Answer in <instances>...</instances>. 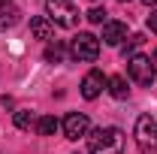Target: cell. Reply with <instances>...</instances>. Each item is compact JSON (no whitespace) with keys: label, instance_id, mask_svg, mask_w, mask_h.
<instances>
[{"label":"cell","instance_id":"cell-4","mask_svg":"<svg viewBox=\"0 0 157 154\" xmlns=\"http://www.w3.org/2000/svg\"><path fill=\"white\" fill-rule=\"evenodd\" d=\"M127 70H130V79H133L136 85H142V88H148V85L154 82V76H157L151 58H145V55H133V58H127Z\"/></svg>","mask_w":157,"mask_h":154},{"label":"cell","instance_id":"cell-1","mask_svg":"<svg viewBox=\"0 0 157 154\" xmlns=\"http://www.w3.org/2000/svg\"><path fill=\"white\" fill-rule=\"evenodd\" d=\"M91 154H124V133L118 127H97L88 133Z\"/></svg>","mask_w":157,"mask_h":154},{"label":"cell","instance_id":"cell-7","mask_svg":"<svg viewBox=\"0 0 157 154\" xmlns=\"http://www.w3.org/2000/svg\"><path fill=\"white\" fill-rule=\"evenodd\" d=\"M106 85H109V79L103 76L100 70H91L88 76L82 79V97H85V100H97V97L103 94Z\"/></svg>","mask_w":157,"mask_h":154},{"label":"cell","instance_id":"cell-18","mask_svg":"<svg viewBox=\"0 0 157 154\" xmlns=\"http://www.w3.org/2000/svg\"><path fill=\"white\" fill-rule=\"evenodd\" d=\"M6 6H9V0H0V9H6Z\"/></svg>","mask_w":157,"mask_h":154},{"label":"cell","instance_id":"cell-3","mask_svg":"<svg viewBox=\"0 0 157 154\" xmlns=\"http://www.w3.org/2000/svg\"><path fill=\"white\" fill-rule=\"evenodd\" d=\"M136 145L142 154H157V118L154 115L136 118Z\"/></svg>","mask_w":157,"mask_h":154},{"label":"cell","instance_id":"cell-9","mask_svg":"<svg viewBox=\"0 0 157 154\" xmlns=\"http://www.w3.org/2000/svg\"><path fill=\"white\" fill-rule=\"evenodd\" d=\"M30 33H33L36 39H42V42H52L55 24L48 21V15H33V18H30Z\"/></svg>","mask_w":157,"mask_h":154},{"label":"cell","instance_id":"cell-6","mask_svg":"<svg viewBox=\"0 0 157 154\" xmlns=\"http://www.w3.org/2000/svg\"><path fill=\"white\" fill-rule=\"evenodd\" d=\"M63 136L67 139H82V136L91 133V121H88V115H82V112H70V115L63 118Z\"/></svg>","mask_w":157,"mask_h":154},{"label":"cell","instance_id":"cell-12","mask_svg":"<svg viewBox=\"0 0 157 154\" xmlns=\"http://www.w3.org/2000/svg\"><path fill=\"white\" fill-rule=\"evenodd\" d=\"M18 9H12V6H6V9H0V30H6V27H12L15 21H18Z\"/></svg>","mask_w":157,"mask_h":154},{"label":"cell","instance_id":"cell-5","mask_svg":"<svg viewBox=\"0 0 157 154\" xmlns=\"http://www.w3.org/2000/svg\"><path fill=\"white\" fill-rule=\"evenodd\" d=\"M70 55L76 60H97L100 55V39L94 33H76L73 45H70Z\"/></svg>","mask_w":157,"mask_h":154},{"label":"cell","instance_id":"cell-14","mask_svg":"<svg viewBox=\"0 0 157 154\" xmlns=\"http://www.w3.org/2000/svg\"><path fill=\"white\" fill-rule=\"evenodd\" d=\"M30 124H33V115H30L27 109H18V112H15V127H18V130H27Z\"/></svg>","mask_w":157,"mask_h":154},{"label":"cell","instance_id":"cell-17","mask_svg":"<svg viewBox=\"0 0 157 154\" xmlns=\"http://www.w3.org/2000/svg\"><path fill=\"white\" fill-rule=\"evenodd\" d=\"M148 30H151V33H157V12H151V15H148Z\"/></svg>","mask_w":157,"mask_h":154},{"label":"cell","instance_id":"cell-2","mask_svg":"<svg viewBox=\"0 0 157 154\" xmlns=\"http://www.w3.org/2000/svg\"><path fill=\"white\" fill-rule=\"evenodd\" d=\"M45 12H48V21L58 24V27L73 30V27L78 24V9L70 3V0H45Z\"/></svg>","mask_w":157,"mask_h":154},{"label":"cell","instance_id":"cell-10","mask_svg":"<svg viewBox=\"0 0 157 154\" xmlns=\"http://www.w3.org/2000/svg\"><path fill=\"white\" fill-rule=\"evenodd\" d=\"M58 130H60V121H58L55 115H42V118L36 121V133H39V136H55Z\"/></svg>","mask_w":157,"mask_h":154},{"label":"cell","instance_id":"cell-8","mask_svg":"<svg viewBox=\"0 0 157 154\" xmlns=\"http://www.w3.org/2000/svg\"><path fill=\"white\" fill-rule=\"evenodd\" d=\"M127 39V24L124 21H106L103 24V42L106 45H121Z\"/></svg>","mask_w":157,"mask_h":154},{"label":"cell","instance_id":"cell-19","mask_svg":"<svg viewBox=\"0 0 157 154\" xmlns=\"http://www.w3.org/2000/svg\"><path fill=\"white\" fill-rule=\"evenodd\" d=\"M142 3H145V6H154V3H157V0H142Z\"/></svg>","mask_w":157,"mask_h":154},{"label":"cell","instance_id":"cell-11","mask_svg":"<svg viewBox=\"0 0 157 154\" xmlns=\"http://www.w3.org/2000/svg\"><path fill=\"white\" fill-rule=\"evenodd\" d=\"M106 88H109V94L115 97V100H127V94H130V88H127V79H124V76H112Z\"/></svg>","mask_w":157,"mask_h":154},{"label":"cell","instance_id":"cell-13","mask_svg":"<svg viewBox=\"0 0 157 154\" xmlns=\"http://www.w3.org/2000/svg\"><path fill=\"white\" fill-rule=\"evenodd\" d=\"M63 55H67V52H63L60 42H48V48H45V60H48V64H60Z\"/></svg>","mask_w":157,"mask_h":154},{"label":"cell","instance_id":"cell-16","mask_svg":"<svg viewBox=\"0 0 157 154\" xmlns=\"http://www.w3.org/2000/svg\"><path fill=\"white\" fill-rule=\"evenodd\" d=\"M88 21H91V24H106V9H103V6H94V9H91V12H88Z\"/></svg>","mask_w":157,"mask_h":154},{"label":"cell","instance_id":"cell-20","mask_svg":"<svg viewBox=\"0 0 157 154\" xmlns=\"http://www.w3.org/2000/svg\"><path fill=\"white\" fill-rule=\"evenodd\" d=\"M154 60H157V48H154Z\"/></svg>","mask_w":157,"mask_h":154},{"label":"cell","instance_id":"cell-21","mask_svg":"<svg viewBox=\"0 0 157 154\" xmlns=\"http://www.w3.org/2000/svg\"><path fill=\"white\" fill-rule=\"evenodd\" d=\"M121 3H127V0H121Z\"/></svg>","mask_w":157,"mask_h":154},{"label":"cell","instance_id":"cell-15","mask_svg":"<svg viewBox=\"0 0 157 154\" xmlns=\"http://www.w3.org/2000/svg\"><path fill=\"white\" fill-rule=\"evenodd\" d=\"M142 42H145V37H139V33H136V37H130V42L121 48V55H124V58H133V52H136Z\"/></svg>","mask_w":157,"mask_h":154}]
</instances>
